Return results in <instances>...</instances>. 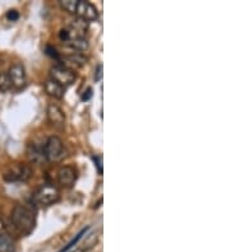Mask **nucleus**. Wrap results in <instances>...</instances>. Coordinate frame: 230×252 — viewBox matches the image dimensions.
<instances>
[{
  "label": "nucleus",
  "instance_id": "obj_18",
  "mask_svg": "<svg viewBox=\"0 0 230 252\" xmlns=\"http://www.w3.org/2000/svg\"><path fill=\"white\" fill-rule=\"evenodd\" d=\"M60 7L71 14H76V9H77L78 0H60Z\"/></svg>",
  "mask_w": 230,
  "mask_h": 252
},
{
  "label": "nucleus",
  "instance_id": "obj_15",
  "mask_svg": "<svg viewBox=\"0 0 230 252\" xmlns=\"http://www.w3.org/2000/svg\"><path fill=\"white\" fill-rule=\"evenodd\" d=\"M96 241H97V235H96L95 233H92V235H87L86 241H83V242L79 243L77 249H76L73 252H87L88 250H91L92 247L95 246Z\"/></svg>",
  "mask_w": 230,
  "mask_h": 252
},
{
  "label": "nucleus",
  "instance_id": "obj_5",
  "mask_svg": "<svg viewBox=\"0 0 230 252\" xmlns=\"http://www.w3.org/2000/svg\"><path fill=\"white\" fill-rule=\"evenodd\" d=\"M50 75L51 79L54 82H57L58 84H60L61 87H68L71 84L75 83L76 73L73 71V69H69V67H65L64 65H55L50 69Z\"/></svg>",
  "mask_w": 230,
  "mask_h": 252
},
{
  "label": "nucleus",
  "instance_id": "obj_17",
  "mask_svg": "<svg viewBox=\"0 0 230 252\" xmlns=\"http://www.w3.org/2000/svg\"><path fill=\"white\" fill-rule=\"evenodd\" d=\"M10 89H12V82H10L8 73H0V92L5 93Z\"/></svg>",
  "mask_w": 230,
  "mask_h": 252
},
{
  "label": "nucleus",
  "instance_id": "obj_21",
  "mask_svg": "<svg viewBox=\"0 0 230 252\" xmlns=\"http://www.w3.org/2000/svg\"><path fill=\"white\" fill-rule=\"evenodd\" d=\"M7 18L10 20V22H16V20L19 19V13H18L17 10L12 9L7 13Z\"/></svg>",
  "mask_w": 230,
  "mask_h": 252
},
{
  "label": "nucleus",
  "instance_id": "obj_11",
  "mask_svg": "<svg viewBox=\"0 0 230 252\" xmlns=\"http://www.w3.org/2000/svg\"><path fill=\"white\" fill-rule=\"evenodd\" d=\"M88 30V23L86 20L81 19V18H76V19L71 20L69 23V27L67 28V31L71 34V40L72 38H77V37H85L86 32Z\"/></svg>",
  "mask_w": 230,
  "mask_h": 252
},
{
  "label": "nucleus",
  "instance_id": "obj_24",
  "mask_svg": "<svg viewBox=\"0 0 230 252\" xmlns=\"http://www.w3.org/2000/svg\"><path fill=\"white\" fill-rule=\"evenodd\" d=\"M59 37H60L61 41H64V42H69L71 41V34H69V32L67 30H61L60 34H59Z\"/></svg>",
  "mask_w": 230,
  "mask_h": 252
},
{
  "label": "nucleus",
  "instance_id": "obj_6",
  "mask_svg": "<svg viewBox=\"0 0 230 252\" xmlns=\"http://www.w3.org/2000/svg\"><path fill=\"white\" fill-rule=\"evenodd\" d=\"M76 16L77 18L86 20V22H94L98 18V12L95 5L91 3L85 1V0H78L77 9H76Z\"/></svg>",
  "mask_w": 230,
  "mask_h": 252
},
{
  "label": "nucleus",
  "instance_id": "obj_19",
  "mask_svg": "<svg viewBox=\"0 0 230 252\" xmlns=\"http://www.w3.org/2000/svg\"><path fill=\"white\" fill-rule=\"evenodd\" d=\"M87 231H88V228H85V229H82L81 232H79V233H78V235H76V237H75V239H72L71 242L68 243V245H67V246H65L64 249L61 250V251H60V252H68V251H69V250H71V249H72V247H75V246H76V245H77V243H78V242H79V241H81V239H82V237H83V235H86V233H87Z\"/></svg>",
  "mask_w": 230,
  "mask_h": 252
},
{
  "label": "nucleus",
  "instance_id": "obj_10",
  "mask_svg": "<svg viewBox=\"0 0 230 252\" xmlns=\"http://www.w3.org/2000/svg\"><path fill=\"white\" fill-rule=\"evenodd\" d=\"M45 143H31L28 145L27 155L32 163L35 165H42L44 162H46V157H45L44 151Z\"/></svg>",
  "mask_w": 230,
  "mask_h": 252
},
{
  "label": "nucleus",
  "instance_id": "obj_1",
  "mask_svg": "<svg viewBox=\"0 0 230 252\" xmlns=\"http://www.w3.org/2000/svg\"><path fill=\"white\" fill-rule=\"evenodd\" d=\"M38 209L32 202L17 204L12 210V231L18 235H28L36 225Z\"/></svg>",
  "mask_w": 230,
  "mask_h": 252
},
{
  "label": "nucleus",
  "instance_id": "obj_3",
  "mask_svg": "<svg viewBox=\"0 0 230 252\" xmlns=\"http://www.w3.org/2000/svg\"><path fill=\"white\" fill-rule=\"evenodd\" d=\"M45 157L49 162H60L65 158L67 151L64 148V144L58 136H50L45 141Z\"/></svg>",
  "mask_w": 230,
  "mask_h": 252
},
{
  "label": "nucleus",
  "instance_id": "obj_2",
  "mask_svg": "<svg viewBox=\"0 0 230 252\" xmlns=\"http://www.w3.org/2000/svg\"><path fill=\"white\" fill-rule=\"evenodd\" d=\"M60 200V192L55 186L46 184L42 185L32 196L31 202L35 206H51Z\"/></svg>",
  "mask_w": 230,
  "mask_h": 252
},
{
  "label": "nucleus",
  "instance_id": "obj_20",
  "mask_svg": "<svg viewBox=\"0 0 230 252\" xmlns=\"http://www.w3.org/2000/svg\"><path fill=\"white\" fill-rule=\"evenodd\" d=\"M45 54L49 55V56H51V57H54V59H58V57H59V54H58L57 49L53 46L45 47Z\"/></svg>",
  "mask_w": 230,
  "mask_h": 252
},
{
  "label": "nucleus",
  "instance_id": "obj_7",
  "mask_svg": "<svg viewBox=\"0 0 230 252\" xmlns=\"http://www.w3.org/2000/svg\"><path fill=\"white\" fill-rule=\"evenodd\" d=\"M48 114V120L55 129L58 130H63L65 126V115L58 104L50 103L46 110Z\"/></svg>",
  "mask_w": 230,
  "mask_h": 252
},
{
  "label": "nucleus",
  "instance_id": "obj_13",
  "mask_svg": "<svg viewBox=\"0 0 230 252\" xmlns=\"http://www.w3.org/2000/svg\"><path fill=\"white\" fill-rule=\"evenodd\" d=\"M45 91L46 93L50 96V97H54L57 100H61L64 97L65 88L61 87L60 84H58L57 82H54L53 79H49V81L45 82Z\"/></svg>",
  "mask_w": 230,
  "mask_h": 252
},
{
  "label": "nucleus",
  "instance_id": "obj_8",
  "mask_svg": "<svg viewBox=\"0 0 230 252\" xmlns=\"http://www.w3.org/2000/svg\"><path fill=\"white\" fill-rule=\"evenodd\" d=\"M8 75H9V79L12 82V87L17 88V89L24 87L27 77H26V69L20 63H17L13 67H10Z\"/></svg>",
  "mask_w": 230,
  "mask_h": 252
},
{
  "label": "nucleus",
  "instance_id": "obj_14",
  "mask_svg": "<svg viewBox=\"0 0 230 252\" xmlns=\"http://www.w3.org/2000/svg\"><path fill=\"white\" fill-rule=\"evenodd\" d=\"M16 245L8 232H0V252H14Z\"/></svg>",
  "mask_w": 230,
  "mask_h": 252
},
{
  "label": "nucleus",
  "instance_id": "obj_22",
  "mask_svg": "<svg viewBox=\"0 0 230 252\" xmlns=\"http://www.w3.org/2000/svg\"><path fill=\"white\" fill-rule=\"evenodd\" d=\"M94 162H95L98 173L102 175V157L101 155H95V157H94Z\"/></svg>",
  "mask_w": 230,
  "mask_h": 252
},
{
  "label": "nucleus",
  "instance_id": "obj_4",
  "mask_svg": "<svg viewBox=\"0 0 230 252\" xmlns=\"http://www.w3.org/2000/svg\"><path fill=\"white\" fill-rule=\"evenodd\" d=\"M32 176V169L28 165L24 163H17L10 166L7 171L4 172L3 178L8 182H26Z\"/></svg>",
  "mask_w": 230,
  "mask_h": 252
},
{
  "label": "nucleus",
  "instance_id": "obj_9",
  "mask_svg": "<svg viewBox=\"0 0 230 252\" xmlns=\"http://www.w3.org/2000/svg\"><path fill=\"white\" fill-rule=\"evenodd\" d=\"M77 180V169L72 166H63L58 171V181L63 187H72Z\"/></svg>",
  "mask_w": 230,
  "mask_h": 252
},
{
  "label": "nucleus",
  "instance_id": "obj_12",
  "mask_svg": "<svg viewBox=\"0 0 230 252\" xmlns=\"http://www.w3.org/2000/svg\"><path fill=\"white\" fill-rule=\"evenodd\" d=\"M63 64L65 67H69V69H72V67H83V65H86V63H87V57L85 56L83 54H81V52H73V54L71 55H67V56L63 59Z\"/></svg>",
  "mask_w": 230,
  "mask_h": 252
},
{
  "label": "nucleus",
  "instance_id": "obj_25",
  "mask_svg": "<svg viewBox=\"0 0 230 252\" xmlns=\"http://www.w3.org/2000/svg\"><path fill=\"white\" fill-rule=\"evenodd\" d=\"M91 97H92V89H91V88H87V89H86V92H83V94H82L81 100L83 102H86V101H90V100H91Z\"/></svg>",
  "mask_w": 230,
  "mask_h": 252
},
{
  "label": "nucleus",
  "instance_id": "obj_23",
  "mask_svg": "<svg viewBox=\"0 0 230 252\" xmlns=\"http://www.w3.org/2000/svg\"><path fill=\"white\" fill-rule=\"evenodd\" d=\"M95 82H100L102 79V65L98 64L95 69Z\"/></svg>",
  "mask_w": 230,
  "mask_h": 252
},
{
  "label": "nucleus",
  "instance_id": "obj_16",
  "mask_svg": "<svg viewBox=\"0 0 230 252\" xmlns=\"http://www.w3.org/2000/svg\"><path fill=\"white\" fill-rule=\"evenodd\" d=\"M69 46L77 51H85L88 49V42L85 37L72 38V40L69 41Z\"/></svg>",
  "mask_w": 230,
  "mask_h": 252
}]
</instances>
